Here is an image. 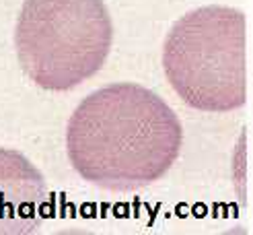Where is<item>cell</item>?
<instances>
[{
  "instance_id": "obj_3",
  "label": "cell",
  "mask_w": 253,
  "mask_h": 235,
  "mask_svg": "<svg viewBox=\"0 0 253 235\" xmlns=\"http://www.w3.org/2000/svg\"><path fill=\"white\" fill-rule=\"evenodd\" d=\"M111 42L103 0H25L15 29L19 64L45 91H70L95 77Z\"/></svg>"
},
{
  "instance_id": "obj_2",
  "label": "cell",
  "mask_w": 253,
  "mask_h": 235,
  "mask_svg": "<svg viewBox=\"0 0 253 235\" xmlns=\"http://www.w3.org/2000/svg\"><path fill=\"white\" fill-rule=\"evenodd\" d=\"M247 17L231 6L183 15L165 37L163 68L189 107L233 111L247 101Z\"/></svg>"
},
{
  "instance_id": "obj_1",
  "label": "cell",
  "mask_w": 253,
  "mask_h": 235,
  "mask_svg": "<svg viewBox=\"0 0 253 235\" xmlns=\"http://www.w3.org/2000/svg\"><path fill=\"white\" fill-rule=\"evenodd\" d=\"M175 111L136 83H111L70 116L66 148L74 171L109 192H134L161 180L181 151Z\"/></svg>"
},
{
  "instance_id": "obj_4",
  "label": "cell",
  "mask_w": 253,
  "mask_h": 235,
  "mask_svg": "<svg viewBox=\"0 0 253 235\" xmlns=\"http://www.w3.org/2000/svg\"><path fill=\"white\" fill-rule=\"evenodd\" d=\"M45 178L19 151L0 146V235H29L47 215Z\"/></svg>"
}]
</instances>
